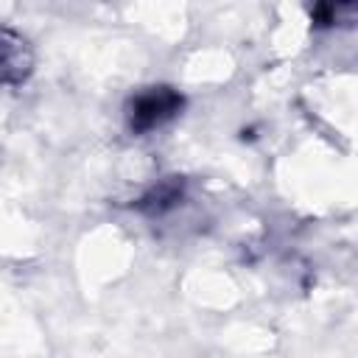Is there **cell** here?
Listing matches in <instances>:
<instances>
[{
  "instance_id": "6da1fadb",
  "label": "cell",
  "mask_w": 358,
  "mask_h": 358,
  "mask_svg": "<svg viewBox=\"0 0 358 358\" xmlns=\"http://www.w3.org/2000/svg\"><path fill=\"white\" fill-rule=\"evenodd\" d=\"M182 109V95L171 87H148L129 101V126L137 134H145L168 123Z\"/></svg>"
},
{
  "instance_id": "7a4b0ae2",
  "label": "cell",
  "mask_w": 358,
  "mask_h": 358,
  "mask_svg": "<svg viewBox=\"0 0 358 358\" xmlns=\"http://www.w3.org/2000/svg\"><path fill=\"white\" fill-rule=\"evenodd\" d=\"M34 73V50L28 39L11 28H0V87H20Z\"/></svg>"
},
{
  "instance_id": "3957f363",
  "label": "cell",
  "mask_w": 358,
  "mask_h": 358,
  "mask_svg": "<svg viewBox=\"0 0 358 358\" xmlns=\"http://www.w3.org/2000/svg\"><path fill=\"white\" fill-rule=\"evenodd\" d=\"M182 179H176V176H171V179H165V182H159L157 187H151L140 201H137V207L143 210V213H148V215H162L165 210H171L179 199H182Z\"/></svg>"
},
{
  "instance_id": "277c9868",
  "label": "cell",
  "mask_w": 358,
  "mask_h": 358,
  "mask_svg": "<svg viewBox=\"0 0 358 358\" xmlns=\"http://www.w3.org/2000/svg\"><path fill=\"white\" fill-rule=\"evenodd\" d=\"M355 0H316L313 3V22L316 25H336L352 20Z\"/></svg>"
}]
</instances>
